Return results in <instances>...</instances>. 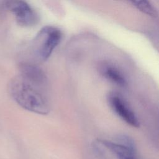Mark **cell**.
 I'll return each instance as SVG.
<instances>
[{
    "label": "cell",
    "mask_w": 159,
    "mask_h": 159,
    "mask_svg": "<svg viewBox=\"0 0 159 159\" xmlns=\"http://www.w3.org/2000/svg\"><path fill=\"white\" fill-rule=\"evenodd\" d=\"M101 73L107 80L120 87H125L127 84L124 75L113 65L109 63L102 65L101 67Z\"/></svg>",
    "instance_id": "52a82bcc"
},
{
    "label": "cell",
    "mask_w": 159,
    "mask_h": 159,
    "mask_svg": "<svg viewBox=\"0 0 159 159\" xmlns=\"http://www.w3.org/2000/svg\"><path fill=\"white\" fill-rule=\"evenodd\" d=\"M8 90L13 100L23 109L41 115L49 112V104L41 88L19 75L11 80Z\"/></svg>",
    "instance_id": "6da1fadb"
},
{
    "label": "cell",
    "mask_w": 159,
    "mask_h": 159,
    "mask_svg": "<svg viewBox=\"0 0 159 159\" xmlns=\"http://www.w3.org/2000/svg\"><path fill=\"white\" fill-rule=\"evenodd\" d=\"M130 2L132 3V4L140 11L148 16L153 17H157L158 16V12L156 8L149 1H130Z\"/></svg>",
    "instance_id": "ba28073f"
},
{
    "label": "cell",
    "mask_w": 159,
    "mask_h": 159,
    "mask_svg": "<svg viewBox=\"0 0 159 159\" xmlns=\"http://www.w3.org/2000/svg\"><path fill=\"white\" fill-rule=\"evenodd\" d=\"M20 76L42 88L47 82V78L42 68L39 66L28 63H24L20 65Z\"/></svg>",
    "instance_id": "8992f818"
},
{
    "label": "cell",
    "mask_w": 159,
    "mask_h": 159,
    "mask_svg": "<svg viewBox=\"0 0 159 159\" xmlns=\"http://www.w3.org/2000/svg\"><path fill=\"white\" fill-rule=\"evenodd\" d=\"M4 6L15 16L17 23L23 27H32L39 20L37 12L25 1H8Z\"/></svg>",
    "instance_id": "277c9868"
},
{
    "label": "cell",
    "mask_w": 159,
    "mask_h": 159,
    "mask_svg": "<svg viewBox=\"0 0 159 159\" xmlns=\"http://www.w3.org/2000/svg\"><path fill=\"white\" fill-rule=\"evenodd\" d=\"M97 142L115 155L117 159H140L137 155L135 142L129 135H120L116 141L100 139Z\"/></svg>",
    "instance_id": "3957f363"
},
{
    "label": "cell",
    "mask_w": 159,
    "mask_h": 159,
    "mask_svg": "<svg viewBox=\"0 0 159 159\" xmlns=\"http://www.w3.org/2000/svg\"><path fill=\"white\" fill-rule=\"evenodd\" d=\"M62 38L61 30L53 26L43 27L35 37L34 50L39 58L47 60L58 45Z\"/></svg>",
    "instance_id": "7a4b0ae2"
},
{
    "label": "cell",
    "mask_w": 159,
    "mask_h": 159,
    "mask_svg": "<svg viewBox=\"0 0 159 159\" xmlns=\"http://www.w3.org/2000/svg\"><path fill=\"white\" fill-rule=\"evenodd\" d=\"M107 101L112 111L123 121L132 127H139L140 122L137 117L119 93H109L107 97Z\"/></svg>",
    "instance_id": "5b68a950"
}]
</instances>
